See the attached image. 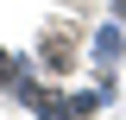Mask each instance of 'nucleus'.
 Wrapping results in <instances>:
<instances>
[{"instance_id":"1","label":"nucleus","mask_w":126,"mask_h":120,"mask_svg":"<svg viewBox=\"0 0 126 120\" xmlns=\"http://www.w3.org/2000/svg\"><path fill=\"white\" fill-rule=\"evenodd\" d=\"M44 63H50V70H69V63H76V51L63 44V38H50V44H44Z\"/></svg>"},{"instance_id":"3","label":"nucleus","mask_w":126,"mask_h":120,"mask_svg":"<svg viewBox=\"0 0 126 120\" xmlns=\"http://www.w3.org/2000/svg\"><path fill=\"white\" fill-rule=\"evenodd\" d=\"M113 19H120V25H126V0H113Z\"/></svg>"},{"instance_id":"2","label":"nucleus","mask_w":126,"mask_h":120,"mask_svg":"<svg viewBox=\"0 0 126 120\" xmlns=\"http://www.w3.org/2000/svg\"><path fill=\"white\" fill-rule=\"evenodd\" d=\"M0 82H13V57H6V51H0Z\"/></svg>"}]
</instances>
